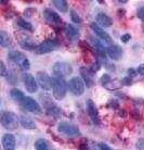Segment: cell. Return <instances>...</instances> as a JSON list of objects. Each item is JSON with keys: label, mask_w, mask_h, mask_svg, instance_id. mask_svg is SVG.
Masks as SVG:
<instances>
[{"label": "cell", "mask_w": 144, "mask_h": 150, "mask_svg": "<svg viewBox=\"0 0 144 150\" xmlns=\"http://www.w3.org/2000/svg\"><path fill=\"white\" fill-rule=\"evenodd\" d=\"M19 117L14 112L4 111L1 113V124L8 131H14L19 126Z\"/></svg>", "instance_id": "6da1fadb"}, {"label": "cell", "mask_w": 144, "mask_h": 150, "mask_svg": "<svg viewBox=\"0 0 144 150\" xmlns=\"http://www.w3.org/2000/svg\"><path fill=\"white\" fill-rule=\"evenodd\" d=\"M8 59L11 60L13 63L18 64L24 72H27L30 70V60L26 58V56H24L22 52H20L18 50H12V51L8 53Z\"/></svg>", "instance_id": "7a4b0ae2"}, {"label": "cell", "mask_w": 144, "mask_h": 150, "mask_svg": "<svg viewBox=\"0 0 144 150\" xmlns=\"http://www.w3.org/2000/svg\"><path fill=\"white\" fill-rule=\"evenodd\" d=\"M67 84L63 79L60 77H54L53 79V85H52V93H53V97L56 100H62L65 98L67 93Z\"/></svg>", "instance_id": "3957f363"}, {"label": "cell", "mask_w": 144, "mask_h": 150, "mask_svg": "<svg viewBox=\"0 0 144 150\" xmlns=\"http://www.w3.org/2000/svg\"><path fill=\"white\" fill-rule=\"evenodd\" d=\"M60 47L59 41L56 39H47V40L42 41L41 44L37 46V48L35 49V52L38 56L41 54H46V53L52 52Z\"/></svg>", "instance_id": "277c9868"}, {"label": "cell", "mask_w": 144, "mask_h": 150, "mask_svg": "<svg viewBox=\"0 0 144 150\" xmlns=\"http://www.w3.org/2000/svg\"><path fill=\"white\" fill-rule=\"evenodd\" d=\"M67 87H68V90L74 96H81L85 93V83H84V79L78 77V76L72 77L70 79L68 84H67Z\"/></svg>", "instance_id": "5b68a950"}, {"label": "cell", "mask_w": 144, "mask_h": 150, "mask_svg": "<svg viewBox=\"0 0 144 150\" xmlns=\"http://www.w3.org/2000/svg\"><path fill=\"white\" fill-rule=\"evenodd\" d=\"M52 71H53V74L55 75L56 77L63 79V77L70 76L73 73V67L68 62H56L53 65Z\"/></svg>", "instance_id": "8992f818"}, {"label": "cell", "mask_w": 144, "mask_h": 150, "mask_svg": "<svg viewBox=\"0 0 144 150\" xmlns=\"http://www.w3.org/2000/svg\"><path fill=\"white\" fill-rule=\"evenodd\" d=\"M58 131L68 137H76L80 135V129L78 128V126L68 122H61L58 125Z\"/></svg>", "instance_id": "52a82bcc"}, {"label": "cell", "mask_w": 144, "mask_h": 150, "mask_svg": "<svg viewBox=\"0 0 144 150\" xmlns=\"http://www.w3.org/2000/svg\"><path fill=\"white\" fill-rule=\"evenodd\" d=\"M91 28H92V30L94 32V34L98 36V38L101 40V44H102V45L107 46V47H110V46L113 45L112 37L108 35V33H106V32L102 28V27L99 26L96 23H92V24H91Z\"/></svg>", "instance_id": "ba28073f"}, {"label": "cell", "mask_w": 144, "mask_h": 150, "mask_svg": "<svg viewBox=\"0 0 144 150\" xmlns=\"http://www.w3.org/2000/svg\"><path fill=\"white\" fill-rule=\"evenodd\" d=\"M22 81H23V84H24L26 90H27L28 93L34 94V93L37 91V89H38L37 79H35L30 72H23Z\"/></svg>", "instance_id": "9c48e42d"}, {"label": "cell", "mask_w": 144, "mask_h": 150, "mask_svg": "<svg viewBox=\"0 0 144 150\" xmlns=\"http://www.w3.org/2000/svg\"><path fill=\"white\" fill-rule=\"evenodd\" d=\"M36 79H37L38 85L42 88L44 90H50L52 89V85H53V79H51L47 72L39 71L36 74Z\"/></svg>", "instance_id": "30bf717a"}, {"label": "cell", "mask_w": 144, "mask_h": 150, "mask_svg": "<svg viewBox=\"0 0 144 150\" xmlns=\"http://www.w3.org/2000/svg\"><path fill=\"white\" fill-rule=\"evenodd\" d=\"M16 39L19 41V44L22 46L24 49H27V50H33V49L37 48V45L36 42L32 39L30 36L24 34V33H16Z\"/></svg>", "instance_id": "8fae6325"}, {"label": "cell", "mask_w": 144, "mask_h": 150, "mask_svg": "<svg viewBox=\"0 0 144 150\" xmlns=\"http://www.w3.org/2000/svg\"><path fill=\"white\" fill-rule=\"evenodd\" d=\"M87 111H88L89 116L92 120L93 123L96 124V125H100L101 119H100V114H99V110L96 108V103L91 99L87 100Z\"/></svg>", "instance_id": "7c38bea8"}, {"label": "cell", "mask_w": 144, "mask_h": 150, "mask_svg": "<svg viewBox=\"0 0 144 150\" xmlns=\"http://www.w3.org/2000/svg\"><path fill=\"white\" fill-rule=\"evenodd\" d=\"M21 105H22L27 111H30V112H32V113H37V114L38 113H41V107L39 105V103H38L35 99H33L32 97H27V96H26Z\"/></svg>", "instance_id": "4fadbf2b"}, {"label": "cell", "mask_w": 144, "mask_h": 150, "mask_svg": "<svg viewBox=\"0 0 144 150\" xmlns=\"http://www.w3.org/2000/svg\"><path fill=\"white\" fill-rule=\"evenodd\" d=\"M2 147H4V150H15V147H16V139H15L14 135H12L10 133L8 134H4L2 136Z\"/></svg>", "instance_id": "5bb4252c"}, {"label": "cell", "mask_w": 144, "mask_h": 150, "mask_svg": "<svg viewBox=\"0 0 144 150\" xmlns=\"http://www.w3.org/2000/svg\"><path fill=\"white\" fill-rule=\"evenodd\" d=\"M106 52L112 60L118 61L122 57V49L117 45H112L106 48Z\"/></svg>", "instance_id": "9a60e30c"}, {"label": "cell", "mask_w": 144, "mask_h": 150, "mask_svg": "<svg viewBox=\"0 0 144 150\" xmlns=\"http://www.w3.org/2000/svg\"><path fill=\"white\" fill-rule=\"evenodd\" d=\"M80 74H81L82 79L87 84V87H92L93 84H94V81H93V74L94 73L90 69L80 68Z\"/></svg>", "instance_id": "2e32d148"}, {"label": "cell", "mask_w": 144, "mask_h": 150, "mask_svg": "<svg viewBox=\"0 0 144 150\" xmlns=\"http://www.w3.org/2000/svg\"><path fill=\"white\" fill-rule=\"evenodd\" d=\"M96 23L100 25L101 27H111L113 25V20L108 16L107 14L105 13H98L96 14Z\"/></svg>", "instance_id": "e0dca14e"}, {"label": "cell", "mask_w": 144, "mask_h": 150, "mask_svg": "<svg viewBox=\"0 0 144 150\" xmlns=\"http://www.w3.org/2000/svg\"><path fill=\"white\" fill-rule=\"evenodd\" d=\"M44 16L46 18V20L50 23H54V24H58V23H61V16H60L55 11H53L51 9H44Z\"/></svg>", "instance_id": "ac0fdd59"}, {"label": "cell", "mask_w": 144, "mask_h": 150, "mask_svg": "<svg viewBox=\"0 0 144 150\" xmlns=\"http://www.w3.org/2000/svg\"><path fill=\"white\" fill-rule=\"evenodd\" d=\"M65 32H66V36L70 40H77L78 38L80 37L79 30H78L77 27H75L74 25H72V24H67Z\"/></svg>", "instance_id": "d6986e66"}, {"label": "cell", "mask_w": 144, "mask_h": 150, "mask_svg": "<svg viewBox=\"0 0 144 150\" xmlns=\"http://www.w3.org/2000/svg\"><path fill=\"white\" fill-rule=\"evenodd\" d=\"M20 124L25 129H35L36 128V123L30 117H28V116L26 115H22L20 117Z\"/></svg>", "instance_id": "ffe728a7"}, {"label": "cell", "mask_w": 144, "mask_h": 150, "mask_svg": "<svg viewBox=\"0 0 144 150\" xmlns=\"http://www.w3.org/2000/svg\"><path fill=\"white\" fill-rule=\"evenodd\" d=\"M0 45L2 46V47H4V48L10 47L12 45V40L10 35L8 34L7 32H4V30L0 32Z\"/></svg>", "instance_id": "44dd1931"}, {"label": "cell", "mask_w": 144, "mask_h": 150, "mask_svg": "<svg viewBox=\"0 0 144 150\" xmlns=\"http://www.w3.org/2000/svg\"><path fill=\"white\" fill-rule=\"evenodd\" d=\"M35 148L36 150H53V148L46 139H38L35 143Z\"/></svg>", "instance_id": "7402d4cb"}, {"label": "cell", "mask_w": 144, "mask_h": 150, "mask_svg": "<svg viewBox=\"0 0 144 150\" xmlns=\"http://www.w3.org/2000/svg\"><path fill=\"white\" fill-rule=\"evenodd\" d=\"M53 4H54V7L59 10V11L63 12V13H65V12L68 11V4H67V1L65 0H54V1H52Z\"/></svg>", "instance_id": "603a6c76"}, {"label": "cell", "mask_w": 144, "mask_h": 150, "mask_svg": "<svg viewBox=\"0 0 144 150\" xmlns=\"http://www.w3.org/2000/svg\"><path fill=\"white\" fill-rule=\"evenodd\" d=\"M122 85V82H119L118 79H112L108 83L104 84L103 86L108 90H117L119 89Z\"/></svg>", "instance_id": "cb8c5ba5"}, {"label": "cell", "mask_w": 144, "mask_h": 150, "mask_svg": "<svg viewBox=\"0 0 144 150\" xmlns=\"http://www.w3.org/2000/svg\"><path fill=\"white\" fill-rule=\"evenodd\" d=\"M10 96H11V98L14 101L19 102V103H22V101L24 100V98H25L24 94L19 89H12L10 91Z\"/></svg>", "instance_id": "d4e9b609"}, {"label": "cell", "mask_w": 144, "mask_h": 150, "mask_svg": "<svg viewBox=\"0 0 144 150\" xmlns=\"http://www.w3.org/2000/svg\"><path fill=\"white\" fill-rule=\"evenodd\" d=\"M16 23H18V25H19L21 28H24V30H30V32H32V30H33V25H32L28 21H26V20L19 18V19H18V21H16Z\"/></svg>", "instance_id": "484cf974"}, {"label": "cell", "mask_w": 144, "mask_h": 150, "mask_svg": "<svg viewBox=\"0 0 144 150\" xmlns=\"http://www.w3.org/2000/svg\"><path fill=\"white\" fill-rule=\"evenodd\" d=\"M47 113L51 116L59 117V116H61V114H62V111H61V109H60L58 105H53L52 108H50V109L47 110Z\"/></svg>", "instance_id": "4316f807"}, {"label": "cell", "mask_w": 144, "mask_h": 150, "mask_svg": "<svg viewBox=\"0 0 144 150\" xmlns=\"http://www.w3.org/2000/svg\"><path fill=\"white\" fill-rule=\"evenodd\" d=\"M70 19L73 20V22L77 23V24H81L82 23L81 18L78 15V13L75 11V10H72V11H70Z\"/></svg>", "instance_id": "83f0119b"}, {"label": "cell", "mask_w": 144, "mask_h": 150, "mask_svg": "<svg viewBox=\"0 0 144 150\" xmlns=\"http://www.w3.org/2000/svg\"><path fill=\"white\" fill-rule=\"evenodd\" d=\"M8 74H9V72L7 71V68H6V65H4V62L1 61V62H0V75H1L2 77H7Z\"/></svg>", "instance_id": "f1b7e54d"}, {"label": "cell", "mask_w": 144, "mask_h": 150, "mask_svg": "<svg viewBox=\"0 0 144 150\" xmlns=\"http://www.w3.org/2000/svg\"><path fill=\"white\" fill-rule=\"evenodd\" d=\"M110 81H112V77L108 74H104L103 76L101 77V82H102V85H104V84L108 83Z\"/></svg>", "instance_id": "f546056e"}, {"label": "cell", "mask_w": 144, "mask_h": 150, "mask_svg": "<svg viewBox=\"0 0 144 150\" xmlns=\"http://www.w3.org/2000/svg\"><path fill=\"white\" fill-rule=\"evenodd\" d=\"M130 39H131V35L130 34H124V35H122V37H120V40H122V42H125V44H127Z\"/></svg>", "instance_id": "4dcf8cb0"}, {"label": "cell", "mask_w": 144, "mask_h": 150, "mask_svg": "<svg viewBox=\"0 0 144 150\" xmlns=\"http://www.w3.org/2000/svg\"><path fill=\"white\" fill-rule=\"evenodd\" d=\"M138 18L142 21H144V7H141L139 10H138Z\"/></svg>", "instance_id": "1f68e13d"}, {"label": "cell", "mask_w": 144, "mask_h": 150, "mask_svg": "<svg viewBox=\"0 0 144 150\" xmlns=\"http://www.w3.org/2000/svg\"><path fill=\"white\" fill-rule=\"evenodd\" d=\"M99 148H100V150H114L113 148H111L108 145H106V144H104V143L99 144Z\"/></svg>", "instance_id": "d6a6232c"}, {"label": "cell", "mask_w": 144, "mask_h": 150, "mask_svg": "<svg viewBox=\"0 0 144 150\" xmlns=\"http://www.w3.org/2000/svg\"><path fill=\"white\" fill-rule=\"evenodd\" d=\"M137 148L139 150H144V139H140V140H138Z\"/></svg>", "instance_id": "836d02e7"}, {"label": "cell", "mask_w": 144, "mask_h": 150, "mask_svg": "<svg viewBox=\"0 0 144 150\" xmlns=\"http://www.w3.org/2000/svg\"><path fill=\"white\" fill-rule=\"evenodd\" d=\"M137 74H138L137 70H134V69H129V70H128V75H129V77H133V76H136Z\"/></svg>", "instance_id": "e575fe53"}, {"label": "cell", "mask_w": 144, "mask_h": 150, "mask_svg": "<svg viewBox=\"0 0 144 150\" xmlns=\"http://www.w3.org/2000/svg\"><path fill=\"white\" fill-rule=\"evenodd\" d=\"M122 85H131V77H125V79L122 81Z\"/></svg>", "instance_id": "d590c367"}, {"label": "cell", "mask_w": 144, "mask_h": 150, "mask_svg": "<svg viewBox=\"0 0 144 150\" xmlns=\"http://www.w3.org/2000/svg\"><path fill=\"white\" fill-rule=\"evenodd\" d=\"M137 71H138V74L144 75V64H141V65H139V68L137 69Z\"/></svg>", "instance_id": "8d00e7d4"}, {"label": "cell", "mask_w": 144, "mask_h": 150, "mask_svg": "<svg viewBox=\"0 0 144 150\" xmlns=\"http://www.w3.org/2000/svg\"><path fill=\"white\" fill-rule=\"evenodd\" d=\"M110 105H115V109H117V108L119 107V103L116 101L115 99H113V100H111V101L108 102V107H110Z\"/></svg>", "instance_id": "74e56055"}, {"label": "cell", "mask_w": 144, "mask_h": 150, "mask_svg": "<svg viewBox=\"0 0 144 150\" xmlns=\"http://www.w3.org/2000/svg\"><path fill=\"white\" fill-rule=\"evenodd\" d=\"M80 150H87V145H86V140H82V144L79 146Z\"/></svg>", "instance_id": "f35d334b"}, {"label": "cell", "mask_w": 144, "mask_h": 150, "mask_svg": "<svg viewBox=\"0 0 144 150\" xmlns=\"http://www.w3.org/2000/svg\"><path fill=\"white\" fill-rule=\"evenodd\" d=\"M34 9H27V10H25V15L26 16H32V14H33V13H32V12L30 11H33Z\"/></svg>", "instance_id": "ab89813d"}, {"label": "cell", "mask_w": 144, "mask_h": 150, "mask_svg": "<svg viewBox=\"0 0 144 150\" xmlns=\"http://www.w3.org/2000/svg\"><path fill=\"white\" fill-rule=\"evenodd\" d=\"M53 150H54V149H53Z\"/></svg>", "instance_id": "60d3db41"}]
</instances>
